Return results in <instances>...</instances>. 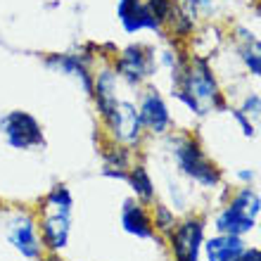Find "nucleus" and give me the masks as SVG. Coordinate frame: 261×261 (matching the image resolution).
<instances>
[{
    "label": "nucleus",
    "mask_w": 261,
    "mask_h": 261,
    "mask_svg": "<svg viewBox=\"0 0 261 261\" xmlns=\"http://www.w3.org/2000/svg\"><path fill=\"white\" fill-rule=\"evenodd\" d=\"M171 95L183 102L195 117H206L216 110L226 112V97L204 57H193L171 79Z\"/></svg>",
    "instance_id": "nucleus-1"
},
{
    "label": "nucleus",
    "mask_w": 261,
    "mask_h": 261,
    "mask_svg": "<svg viewBox=\"0 0 261 261\" xmlns=\"http://www.w3.org/2000/svg\"><path fill=\"white\" fill-rule=\"evenodd\" d=\"M71 216H74V195L64 183H57L38 202V233L45 252L60 254L69 247L71 238Z\"/></svg>",
    "instance_id": "nucleus-2"
},
{
    "label": "nucleus",
    "mask_w": 261,
    "mask_h": 261,
    "mask_svg": "<svg viewBox=\"0 0 261 261\" xmlns=\"http://www.w3.org/2000/svg\"><path fill=\"white\" fill-rule=\"evenodd\" d=\"M259 216H261V195L252 186H242L223 204V209L214 216V230L223 235L245 238L256 228Z\"/></svg>",
    "instance_id": "nucleus-3"
},
{
    "label": "nucleus",
    "mask_w": 261,
    "mask_h": 261,
    "mask_svg": "<svg viewBox=\"0 0 261 261\" xmlns=\"http://www.w3.org/2000/svg\"><path fill=\"white\" fill-rule=\"evenodd\" d=\"M97 117L102 121L107 136L112 143L126 145V147H138L143 140L145 130L140 124V114H138V105L128 97L119 95L110 107H105L102 112H97Z\"/></svg>",
    "instance_id": "nucleus-4"
},
{
    "label": "nucleus",
    "mask_w": 261,
    "mask_h": 261,
    "mask_svg": "<svg viewBox=\"0 0 261 261\" xmlns=\"http://www.w3.org/2000/svg\"><path fill=\"white\" fill-rule=\"evenodd\" d=\"M171 154L183 176L202 188H216L221 183V169L204 154L199 143L190 136H178L171 140Z\"/></svg>",
    "instance_id": "nucleus-5"
},
{
    "label": "nucleus",
    "mask_w": 261,
    "mask_h": 261,
    "mask_svg": "<svg viewBox=\"0 0 261 261\" xmlns=\"http://www.w3.org/2000/svg\"><path fill=\"white\" fill-rule=\"evenodd\" d=\"M112 69L117 71L121 83H126L128 88H140L145 81H150L157 74V53L150 45L143 43H130L121 53H117Z\"/></svg>",
    "instance_id": "nucleus-6"
},
{
    "label": "nucleus",
    "mask_w": 261,
    "mask_h": 261,
    "mask_svg": "<svg viewBox=\"0 0 261 261\" xmlns=\"http://www.w3.org/2000/svg\"><path fill=\"white\" fill-rule=\"evenodd\" d=\"M5 238L7 245L24 261H38L45 254L41 233H38V219H36V214L27 212V209H17L7 216Z\"/></svg>",
    "instance_id": "nucleus-7"
},
{
    "label": "nucleus",
    "mask_w": 261,
    "mask_h": 261,
    "mask_svg": "<svg viewBox=\"0 0 261 261\" xmlns=\"http://www.w3.org/2000/svg\"><path fill=\"white\" fill-rule=\"evenodd\" d=\"M0 136L12 150L31 152L45 147V133L41 121L24 110H10L0 114Z\"/></svg>",
    "instance_id": "nucleus-8"
},
{
    "label": "nucleus",
    "mask_w": 261,
    "mask_h": 261,
    "mask_svg": "<svg viewBox=\"0 0 261 261\" xmlns=\"http://www.w3.org/2000/svg\"><path fill=\"white\" fill-rule=\"evenodd\" d=\"M204 219L188 216L176 221L173 230L169 233V247H171L173 261H199L202 247H204Z\"/></svg>",
    "instance_id": "nucleus-9"
},
{
    "label": "nucleus",
    "mask_w": 261,
    "mask_h": 261,
    "mask_svg": "<svg viewBox=\"0 0 261 261\" xmlns=\"http://www.w3.org/2000/svg\"><path fill=\"white\" fill-rule=\"evenodd\" d=\"M93 64H95V55L88 53H53L45 57V67L50 71L79 81L83 93L88 95H93V76H95Z\"/></svg>",
    "instance_id": "nucleus-10"
},
{
    "label": "nucleus",
    "mask_w": 261,
    "mask_h": 261,
    "mask_svg": "<svg viewBox=\"0 0 261 261\" xmlns=\"http://www.w3.org/2000/svg\"><path fill=\"white\" fill-rule=\"evenodd\" d=\"M138 114H140L143 130L145 133H152V136H166L169 128H171V124H173L171 110H169L164 95H162L157 88H152V86L140 93Z\"/></svg>",
    "instance_id": "nucleus-11"
},
{
    "label": "nucleus",
    "mask_w": 261,
    "mask_h": 261,
    "mask_svg": "<svg viewBox=\"0 0 261 261\" xmlns=\"http://www.w3.org/2000/svg\"><path fill=\"white\" fill-rule=\"evenodd\" d=\"M117 17L130 36L140 31H162V21L152 12L147 0H117Z\"/></svg>",
    "instance_id": "nucleus-12"
},
{
    "label": "nucleus",
    "mask_w": 261,
    "mask_h": 261,
    "mask_svg": "<svg viewBox=\"0 0 261 261\" xmlns=\"http://www.w3.org/2000/svg\"><path fill=\"white\" fill-rule=\"evenodd\" d=\"M119 223L124 228V233L133 235L138 240L157 238V230H154V223H152V214L147 212V204L138 202L136 197L124 199L121 212H119Z\"/></svg>",
    "instance_id": "nucleus-13"
},
{
    "label": "nucleus",
    "mask_w": 261,
    "mask_h": 261,
    "mask_svg": "<svg viewBox=\"0 0 261 261\" xmlns=\"http://www.w3.org/2000/svg\"><path fill=\"white\" fill-rule=\"evenodd\" d=\"M245 240L235 235L216 233L214 238L204 240V256L206 261H238V256L245 252Z\"/></svg>",
    "instance_id": "nucleus-14"
},
{
    "label": "nucleus",
    "mask_w": 261,
    "mask_h": 261,
    "mask_svg": "<svg viewBox=\"0 0 261 261\" xmlns=\"http://www.w3.org/2000/svg\"><path fill=\"white\" fill-rule=\"evenodd\" d=\"M133 166V152L126 145L112 143L110 147H105L102 152V176L107 178H117L126 183L128 169Z\"/></svg>",
    "instance_id": "nucleus-15"
},
{
    "label": "nucleus",
    "mask_w": 261,
    "mask_h": 261,
    "mask_svg": "<svg viewBox=\"0 0 261 261\" xmlns=\"http://www.w3.org/2000/svg\"><path fill=\"white\" fill-rule=\"evenodd\" d=\"M235 38H238V53H240L242 64L252 76L261 79V38H256L245 27L235 29Z\"/></svg>",
    "instance_id": "nucleus-16"
},
{
    "label": "nucleus",
    "mask_w": 261,
    "mask_h": 261,
    "mask_svg": "<svg viewBox=\"0 0 261 261\" xmlns=\"http://www.w3.org/2000/svg\"><path fill=\"white\" fill-rule=\"evenodd\" d=\"M126 183H128V188L133 190V197H136L138 202H143V204H147V206L154 202V195H157V190H154V180H152L150 171H147V166L133 164L128 169Z\"/></svg>",
    "instance_id": "nucleus-17"
},
{
    "label": "nucleus",
    "mask_w": 261,
    "mask_h": 261,
    "mask_svg": "<svg viewBox=\"0 0 261 261\" xmlns=\"http://www.w3.org/2000/svg\"><path fill=\"white\" fill-rule=\"evenodd\" d=\"M152 223H154V230L157 233H171L173 226H176V216L166 204H154V212H152Z\"/></svg>",
    "instance_id": "nucleus-18"
},
{
    "label": "nucleus",
    "mask_w": 261,
    "mask_h": 261,
    "mask_svg": "<svg viewBox=\"0 0 261 261\" xmlns=\"http://www.w3.org/2000/svg\"><path fill=\"white\" fill-rule=\"evenodd\" d=\"M240 112L249 119V121H252V126H254V128H256V126H261V95L249 93V95L242 100Z\"/></svg>",
    "instance_id": "nucleus-19"
},
{
    "label": "nucleus",
    "mask_w": 261,
    "mask_h": 261,
    "mask_svg": "<svg viewBox=\"0 0 261 261\" xmlns=\"http://www.w3.org/2000/svg\"><path fill=\"white\" fill-rule=\"evenodd\" d=\"M147 5L152 7V12L157 14V19L164 24L173 17V3L171 0H147Z\"/></svg>",
    "instance_id": "nucleus-20"
},
{
    "label": "nucleus",
    "mask_w": 261,
    "mask_h": 261,
    "mask_svg": "<svg viewBox=\"0 0 261 261\" xmlns=\"http://www.w3.org/2000/svg\"><path fill=\"white\" fill-rule=\"evenodd\" d=\"M226 112L235 119V124L242 128V136H245V138H254V136H256V128L252 126V121H249V119L245 117L240 110H226Z\"/></svg>",
    "instance_id": "nucleus-21"
},
{
    "label": "nucleus",
    "mask_w": 261,
    "mask_h": 261,
    "mask_svg": "<svg viewBox=\"0 0 261 261\" xmlns=\"http://www.w3.org/2000/svg\"><path fill=\"white\" fill-rule=\"evenodd\" d=\"M238 261H261V249L259 247H245Z\"/></svg>",
    "instance_id": "nucleus-22"
},
{
    "label": "nucleus",
    "mask_w": 261,
    "mask_h": 261,
    "mask_svg": "<svg viewBox=\"0 0 261 261\" xmlns=\"http://www.w3.org/2000/svg\"><path fill=\"white\" fill-rule=\"evenodd\" d=\"M238 178L242 180V183H245V186H249V183H252V180H254V171H252V169H242V171H238Z\"/></svg>",
    "instance_id": "nucleus-23"
},
{
    "label": "nucleus",
    "mask_w": 261,
    "mask_h": 261,
    "mask_svg": "<svg viewBox=\"0 0 261 261\" xmlns=\"http://www.w3.org/2000/svg\"><path fill=\"white\" fill-rule=\"evenodd\" d=\"M38 261H64V259H62V256H60V254H53V252H45V254H43Z\"/></svg>",
    "instance_id": "nucleus-24"
},
{
    "label": "nucleus",
    "mask_w": 261,
    "mask_h": 261,
    "mask_svg": "<svg viewBox=\"0 0 261 261\" xmlns=\"http://www.w3.org/2000/svg\"><path fill=\"white\" fill-rule=\"evenodd\" d=\"M256 226H259V238H261V221H259V223H256Z\"/></svg>",
    "instance_id": "nucleus-25"
}]
</instances>
